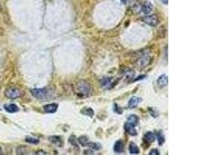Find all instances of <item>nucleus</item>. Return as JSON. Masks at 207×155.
Listing matches in <instances>:
<instances>
[{"instance_id":"26","label":"nucleus","mask_w":207,"mask_h":155,"mask_svg":"<svg viewBox=\"0 0 207 155\" xmlns=\"http://www.w3.org/2000/svg\"><path fill=\"white\" fill-rule=\"evenodd\" d=\"M114 111H115V112L118 114L123 113V109H122L121 107L118 106L116 104H115V106H114Z\"/></svg>"},{"instance_id":"16","label":"nucleus","mask_w":207,"mask_h":155,"mask_svg":"<svg viewBox=\"0 0 207 155\" xmlns=\"http://www.w3.org/2000/svg\"><path fill=\"white\" fill-rule=\"evenodd\" d=\"M123 75H124L125 78H126L127 81L130 79H133L135 76V72L133 70L130 69V68H126V69L123 71Z\"/></svg>"},{"instance_id":"11","label":"nucleus","mask_w":207,"mask_h":155,"mask_svg":"<svg viewBox=\"0 0 207 155\" xmlns=\"http://www.w3.org/2000/svg\"><path fill=\"white\" fill-rule=\"evenodd\" d=\"M58 105L56 103H50L47 104L44 106V110L47 112V113H54L57 110H58Z\"/></svg>"},{"instance_id":"20","label":"nucleus","mask_w":207,"mask_h":155,"mask_svg":"<svg viewBox=\"0 0 207 155\" xmlns=\"http://www.w3.org/2000/svg\"><path fill=\"white\" fill-rule=\"evenodd\" d=\"M78 140H79V143L81 145V146L87 147L88 143L90 141V139L86 136H81L79 139H78Z\"/></svg>"},{"instance_id":"15","label":"nucleus","mask_w":207,"mask_h":155,"mask_svg":"<svg viewBox=\"0 0 207 155\" xmlns=\"http://www.w3.org/2000/svg\"><path fill=\"white\" fill-rule=\"evenodd\" d=\"M4 108L8 112H10V113H14L19 111V107L16 104H6L4 106Z\"/></svg>"},{"instance_id":"6","label":"nucleus","mask_w":207,"mask_h":155,"mask_svg":"<svg viewBox=\"0 0 207 155\" xmlns=\"http://www.w3.org/2000/svg\"><path fill=\"white\" fill-rule=\"evenodd\" d=\"M101 87L106 89H110L113 87V79L112 78H104L100 81Z\"/></svg>"},{"instance_id":"13","label":"nucleus","mask_w":207,"mask_h":155,"mask_svg":"<svg viewBox=\"0 0 207 155\" xmlns=\"http://www.w3.org/2000/svg\"><path fill=\"white\" fill-rule=\"evenodd\" d=\"M124 129L127 133L128 134H130V136H136V135L137 134V130L135 129L134 126L131 125V124H130L129 123H125Z\"/></svg>"},{"instance_id":"22","label":"nucleus","mask_w":207,"mask_h":155,"mask_svg":"<svg viewBox=\"0 0 207 155\" xmlns=\"http://www.w3.org/2000/svg\"><path fill=\"white\" fill-rule=\"evenodd\" d=\"M28 150L26 147L20 146L16 149V154H27Z\"/></svg>"},{"instance_id":"29","label":"nucleus","mask_w":207,"mask_h":155,"mask_svg":"<svg viewBox=\"0 0 207 155\" xmlns=\"http://www.w3.org/2000/svg\"><path fill=\"white\" fill-rule=\"evenodd\" d=\"M161 2H162V3H164V4L167 5L168 3V0H161Z\"/></svg>"},{"instance_id":"5","label":"nucleus","mask_w":207,"mask_h":155,"mask_svg":"<svg viewBox=\"0 0 207 155\" xmlns=\"http://www.w3.org/2000/svg\"><path fill=\"white\" fill-rule=\"evenodd\" d=\"M151 61H152L151 57H150L147 54H144L137 60V65L138 67H141V68H145L151 63Z\"/></svg>"},{"instance_id":"4","label":"nucleus","mask_w":207,"mask_h":155,"mask_svg":"<svg viewBox=\"0 0 207 155\" xmlns=\"http://www.w3.org/2000/svg\"><path fill=\"white\" fill-rule=\"evenodd\" d=\"M143 21L145 23L148 24L149 26L151 27H155L159 23V19L157 15H149V16H145L143 18Z\"/></svg>"},{"instance_id":"25","label":"nucleus","mask_w":207,"mask_h":155,"mask_svg":"<svg viewBox=\"0 0 207 155\" xmlns=\"http://www.w3.org/2000/svg\"><path fill=\"white\" fill-rule=\"evenodd\" d=\"M69 142L71 143V144H72L74 147H78V143H77V139L75 136H71L69 137Z\"/></svg>"},{"instance_id":"28","label":"nucleus","mask_w":207,"mask_h":155,"mask_svg":"<svg viewBox=\"0 0 207 155\" xmlns=\"http://www.w3.org/2000/svg\"><path fill=\"white\" fill-rule=\"evenodd\" d=\"M35 154H47L46 152H44V151H37L36 153H34Z\"/></svg>"},{"instance_id":"27","label":"nucleus","mask_w":207,"mask_h":155,"mask_svg":"<svg viewBox=\"0 0 207 155\" xmlns=\"http://www.w3.org/2000/svg\"><path fill=\"white\" fill-rule=\"evenodd\" d=\"M150 155H159L160 154V152L159 151L158 149H156V148H154V149H151V151H150L149 153Z\"/></svg>"},{"instance_id":"7","label":"nucleus","mask_w":207,"mask_h":155,"mask_svg":"<svg viewBox=\"0 0 207 155\" xmlns=\"http://www.w3.org/2000/svg\"><path fill=\"white\" fill-rule=\"evenodd\" d=\"M153 9H154V6L149 1H145L142 4V6H141V11L143 13L146 14V15L151 13L153 11Z\"/></svg>"},{"instance_id":"21","label":"nucleus","mask_w":207,"mask_h":155,"mask_svg":"<svg viewBox=\"0 0 207 155\" xmlns=\"http://www.w3.org/2000/svg\"><path fill=\"white\" fill-rule=\"evenodd\" d=\"M87 147H89L92 148V149L93 150H96V151H99V150H100L101 148H102V146H101L100 143L92 141H89V143H88Z\"/></svg>"},{"instance_id":"10","label":"nucleus","mask_w":207,"mask_h":155,"mask_svg":"<svg viewBox=\"0 0 207 155\" xmlns=\"http://www.w3.org/2000/svg\"><path fill=\"white\" fill-rule=\"evenodd\" d=\"M124 148H125V144H124V143L123 142V140H117V141L115 143V144H114V147H113L114 152L117 153V154L123 153V151H124Z\"/></svg>"},{"instance_id":"9","label":"nucleus","mask_w":207,"mask_h":155,"mask_svg":"<svg viewBox=\"0 0 207 155\" xmlns=\"http://www.w3.org/2000/svg\"><path fill=\"white\" fill-rule=\"evenodd\" d=\"M142 102V99L140 97H137V96H133L129 100L128 102V107L130 109H134L137 107L141 102Z\"/></svg>"},{"instance_id":"14","label":"nucleus","mask_w":207,"mask_h":155,"mask_svg":"<svg viewBox=\"0 0 207 155\" xmlns=\"http://www.w3.org/2000/svg\"><path fill=\"white\" fill-rule=\"evenodd\" d=\"M143 140L147 142L148 143H151L155 140V134L153 132H147L143 136Z\"/></svg>"},{"instance_id":"1","label":"nucleus","mask_w":207,"mask_h":155,"mask_svg":"<svg viewBox=\"0 0 207 155\" xmlns=\"http://www.w3.org/2000/svg\"><path fill=\"white\" fill-rule=\"evenodd\" d=\"M74 92L80 98H88L92 94V87L88 81L81 80L75 85Z\"/></svg>"},{"instance_id":"12","label":"nucleus","mask_w":207,"mask_h":155,"mask_svg":"<svg viewBox=\"0 0 207 155\" xmlns=\"http://www.w3.org/2000/svg\"><path fill=\"white\" fill-rule=\"evenodd\" d=\"M49 139V141L51 142L53 144L56 145L57 147H61L63 146V140L61 139V137L59 136H51L50 137L48 138Z\"/></svg>"},{"instance_id":"3","label":"nucleus","mask_w":207,"mask_h":155,"mask_svg":"<svg viewBox=\"0 0 207 155\" xmlns=\"http://www.w3.org/2000/svg\"><path fill=\"white\" fill-rule=\"evenodd\" d=\"M4 94L9 99H16L22 96V92L19 88L14 85H9L6 89Z\"/></svg>"},{"instance_id":"2","label":"nucleus","mask_w":207,"mask_h":155,"mask_svg":"<svg viewBox=\"0 0 207 155\" xmlns=\"http://www.w3.org/2000/svg\"><path fill=\"white\" fill-rule=\"evenodd\" d=\"M30 92L34 98L40 100H46L52 97V89L50 88H41V89H33Z\"/></svg>"},{"instance_id":"19","label":"nucleus","mask_w":207,"mask_h":155,"mask_svg":"<svg viewBox=\"0 0 207 155\" xmlns=\"http://www.w3.org/2000/svg\"><path fill=\"white\" fill-rule=\"evenodd\" d=\"M81 113L83 114L85 116H87L92 117L94 115V111L92 108H83L81 110Z\"/></svg>"},{"instance_id":"17","label":"nucleus","mask_w":207,"mask_h":155,"mask_svg":"<svg viewBox=\"0 0 207 155\" xmlns=\"http://www.w3.org/2000/svg\"><path fill=\"white\" fill-rule=\"evenodd\" d=\"M127 123L134 126V127H136V126L138 124V123H139V117H138L137 115H134V114L130 115L127 118Z\"/></svg>"},{"instance_id":"18","label":"nucleus","mask_w":207,"mask_h":155,"mask_svg":"<svg viewBox=\"0 0 207 155\" xmlns=\"http://www.w3.org/2000/svg\"><path fill=\"white\" fill-rule=\"evenodd\" d=\"M129 151L131 154H140V149L137 145L135 143H130L129 145Z\"/></svg>"},{"instance_id":"8","label":"nucleus","mask_w":207,"mask_h":155,"mask_svg":"<svg viewBox=\"0 0 207 155\" xmlns=\"http://www.w3.org/2000/svg\"><path fill=\"white\" fill-rule=\"evenodd\" d=\"M168 84V78L166 75H161V76H159L157 80V85L160 89L166 87Z\"/></svg>"},{"instance_id":"23","label":"nucleus","mask_w":207,"mask_h":155,"mask_svg":"<svg viewBox=\"0 0 207 155\" xmlns=\"http://www.w3.org/2000/svg\"><path fill=\"white\" fill-rule=\"evenodd\" d=\"M26 142L29 143H31V144H37L39 143V140L37 138H34V137H26Z\"/></svg>"},{"instance_id":"24","label":"nucleus","mask_w":207,"mask_h":155,"mask_svg":"<svg viewBox=\"0 0 207 155\" xmlns=\"http://www.w3.org/2000/svg\"><path fill=\"white\" fill-rule=\"evenodd\" d=\"M157 137H158V144L161 146V145H162L163 143H164V141H165V140H164V137L163 136L162 134H161V133H158L157 134Z\"/></svg>"},{"instance_id":"30","label":"nucleus","mask_w":207,"mask_h":155,"mask_svg":"<svg viewBox=\"0 0 207 155\" xmlns=\"http://www.w3.org/2000/svg\"><path fill=\"white\" fill-rule=\"evenodd\" d=\"M0 154H2V149H1V147H0Z\"/></svg>"}]
</instances>
